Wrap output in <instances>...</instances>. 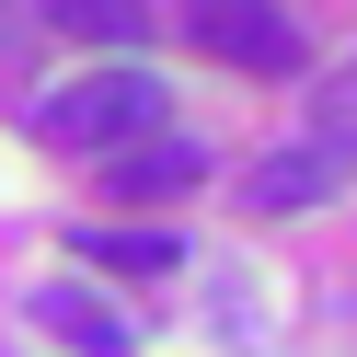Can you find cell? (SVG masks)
<instances>
[{"label": "cell", "instance_id": "cell-4", "mask_svg": "<svg viewBox=\"0 0 357 357\" xmlns=\"http://www.w3.org/2000/svg\"><path fill=\"white\" fill-rule=\"evenodd\" d=\"M334 185H346V162H334V150L323 139H300V150H277V162H265L254 173V185H242V196H254V208L265 219H288V208H323V196Z\"/></svg>", "mask_w": 357, "mask_h": 357}, {"label": "cell", "instance_id": "cell-1", "mask_svg": "<svg viewBox=\"0 0 357 357\" xmlns=\"http://www.w3.org/2000/svg\"><path fill=\"white\" fill-rule=\"evenodd\" d=\"M35 139H58V150H139V139H162V81L150 70H93V81H70V93H47L35 104Z\"/></svg>", "mask_w": 357, "mask_h": 357}, {"label": "cell", "instance_id": "cell-2", "mask_svg": "<svg viewBox=\"0 0 357 357\" xmlns=\"http://www.w3.org/2000/svg\"><path fill=\"white\" fill-rule=\"evenodd\" d=\"M196 47L254 70V81H300V24L277 0H196Z\"/></svg>", "mask_w": 357, "mask_h": 357}, {"label": "cell", "instance_id": "cell-7", "mask_svg": "<svg viewBox=\"0 0 357 357\" xmlns=\"http://www.w3.org/2000/svg\"><path fill=\"white\" fill-rule=\"evenodd\" d=\"M70 254L116 265V277H173V265H185V242H173V231H70Z\"/></svg>", "mask_w": 357, "mask_h": 357}, {"label": "cell", "instance_id": "cell-5", "mask_svg": "<svg viewBox=\"0 0 357 357\" xmlns=\"http://www.w3.org/2000/svg\"><path fill=\"white\" fill-rule=\"evenodd\" d=\"M196 173H208V150H196V139H173V127H162V139L116 150V162H104V185H116V196H185Z\"/></svg>", "mask_w": 357, "mask_h": 357}, {"label": "cell", "instance_id": "cell-3", "mask_svg": "<svg viewBox=\"0 0 357 357\" xmlns=\"http://www.w3.org/2000/svg\"><path fill=\"white\" fill-rule=\"evenodd\" d=\"M35 334H58L81 357H139V323L116 300H93V288H35Z\"/></svg>", "mask_w": 357, "mask_h": 357}, {"label": "cell", "instance_id": "cell-6", "mask_svg": "<svg viewBox=\"0 0 357 357\" xmlns=\"http://www.w3.org/2000/svg\"><path fill=\"white\" fill-rule=\"evenodd\" d=\"M47 24L70 47H139L150 35V0H47Z\"/></svg>", "mask_w": 357, "mask_h": 357}, {"label": "cell", "instance_id": "cell-8", "mask_svg": "<svg viewBox=\"0 0 357 357\" xmlns=\"http://www.w3.org/2000/svg\"><path fill=\"white\" fill-rule=\"evenodd\" d=\"M311 139H323L334 162L357 150V58H346V70H323V93H311Z\"/></svg>", "mask_w": 357, "mask_h": 357}]
</instances>
